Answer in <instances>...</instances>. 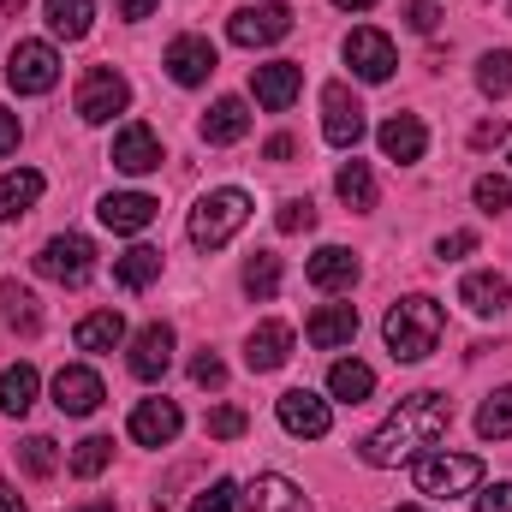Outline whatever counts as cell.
<instances>
[{"label":"cell","instance_id":"7a4b0ae2","mask_svg":"<svg viewBox=\"0 0 512 512\" xmlns=\"http://www.w3.org/2000/svg\"><path fill=\"white\" fill-rule=\"evenodd\" d=\"M382 334H387L393 364H423V358L441 346V334H447V310H441L429 292H411V298H399V304L387 310Z\"/></svg>","mask_w":512,"mask_h":512},{"label":"cell","instance_id":"e575fe53","mask_svg":"<svg viewBox=\"0 0 512 512\" xmlns=\"http://www.w3.org/2000/svg\"><path fill=\"white\" fill-rule=\"evenodd\" d=\"M245 292H251L256 304H268V298L280 292V256L274 251H256L251 262H245Z\"/></svg>","mask_w":512,"mask_h":512},{"label":"cell","instance_id":"836d02e7","mask_svg":"<svg viewBox=\"0 0 512 512\" xmlns=\"http://www.w3.org/2000/svg\"><path fill=\"white\" fill-rule=\"evenodd\" d=\"M477 435H483V441H507L512 435V382L495 387V393L483 399V411H477Z\"/></svg>","mask_w":512,"mask_h":512},{"label":"cell","instance_id":"d6986e66","mask_svg":"<svg viewBox=\"0 0 512 512\" xmlns=\"http://www.w3.org/2000/svg\"><path fill=\"white\" fill-rule=\"evenodd\" d=\"M352 334H358V310H352V304H322V310L304 322V340H310L316 352H340V346H352Z\"/></svg>","mask_w":512,"mask_h":512},{"label":"cell","instance_id":"d590c367","mask_svg":"<svg viewBox=\"0 0 512 512\" xmlns=\"http://www.w3.org/2000/svg\"><path fill=\"white\" fill-rule=\"evenodd\" d=\"M18 465H24V477H54L60 471V447L48 435H30V441H18Z\"/></svg>","mask_w":512,"mask_h":512},{"label":"cell","instance_id":"4dcf8cb0","mask_svg":"<svg viewBox=\"0 0 512 512\" xmlns=\"http://www.w3.org/2000/svg\"><path fill=\"white\" fill-rule=\"evenodd\" d=\"M334 191H340L346 209H376V173H370V161H346L334 173Z\"/></svg>","mask_w":512,"mask_h":512},{"label":"cell","instance_id":"2e32d148","mask_svg":"<svg viewBox=\"0 0 512 512\" xmlns=\"http://www.w3.org/2000/svg\"><path fill=\"white\" fill-rule=\"evenodd\" d=\"M102 399H108V387H102L96 370H84V364H66V370L54 376V405H60L66 417H90Z\"/></svg>","mask_w":512,"mask_h":512},{"label":"cell","instance_id":"681fc988","mask_svg":"<svg viewBox=\"0 0 512 512\" xmlns=\"http://www.w3.org/2000/svg\"><path fill=\"white\" fill-rule=\"evenodd\" d=\"M114 6H120V18H131V24H137V18H149L161 0H114Z\"/></svg>","mask_w":512,"mask_h":512},{"label":"cell","instance_id":"9f6ffc18","mask_svg":"<svg viewBox=\"0 0 512 512\" xmlns=\"http://www.w3.org/2000/svg\"><path fill=\"white\" fill-rule=\"evenodd\" d=\"M393 512H429V507H393Z\"/></svg>","mask_w":512,"mask_h":512},{"label":"cell","instance_id":"bcb514c9","mask_svg":"<svg viewBox=\"0 0 512 512\" xmlns=\"http://www.w3.org/2000/svg\"><path fill=\"white\" fill-rule=\"evenodd\" d=\"M477 512H512V483H495L477 495Z\"/></svg>","mask_w":512,"mask_h":512},{"label":"cell","instance_id":"277c9868","mask_svg":"<svg viewBox=\"0 0 512 512\" xmlns=\"http://www.w3.org/2000/svg\"><path fill=\"white\" fill-rule=\"evenodd\" d=\"M245 221H251V197H245L239 185H221V191H209V197L191 209V245H197V251H221Z\"/></svg>","mask_w":512,"mask_h":512},{"label":"cell","instance_id":"9c48e42d","mask_svg":"<svg viewBox=\"0 0 512 512\" xmlns=\"http://www.w3.org/2000/svg\"><path fill=\"white\" fill-rule=\"evenodd\" d=\"M280 429L286 435H298V441H322L328 429H334V411H328V399L322 393H310V387H292V393H280Z\"/></svg>","mask_w":512,"mask_h":512},{"label":"cell","instance_id":"f546056e","mask_svg":"<svg viewBox=\"0 0 512 512\" xmlns=\"http://www.w3.org/2000/svg\"><path fill=\"white\" fill-rule=\"evenodd\" d=\"M328 393H334V399H346V405H364V399L376 393V370H370V364H358V358H340V364L328 370Z\"/></svg>","mask_w":512,"mask_h":512},{"label":"cell","instance_id":"5b68a950","mask_svg":"<svg viewBox=\"0 0 512 512\" xmlns=\"http://www.w3.org/2000/svg\"><path fill=\"white\" fill-rule=\"evenodd\" d=\"M6 84H12L18 96H48V90L60 84V54H54V42H12V54H6Z\"/></svg>","mask_w":512,"mask_h":512},{"label":"cell","instance_id":"5bb4252c","mask_svg":"<svg viewBox=\"0 0 512 512\" xmlns=\"http://www.w3.org/2000/svg\"><path fill=\"white\" fill-rule=\"evenodd\" d=\"M131 441L137 447H173L179 441V429H185V417H179V405L173 399H137V411H131Z\"/></svg>","mask_w":512,"mask_h":512},{"label":"cell","instance_id":"ee69618b","mask_svg":"<svg viewBox=\"0 0 512 512\" xmlns=\"http://www.w3.org/2000/svg\"><path fill=\"white\" fill-rule=\"evenodd\" d=\"M191 382H197V387H221V382H227V364H221L215 352H197V364H191Z\"/></svg>","mask_w":512,"mask_h":512},{"label":"cell","instance_id":"f5cc1de1","mask_svg":"<svg viewBox=\"0 0 512 512\" xmlns=\"http://www.w3.org/2000/svg\"><path fill=\"white\" fill-rule=\"evenodd\" d=\"M334 6H340V12H370L376 0H334Z\"/></svg>","mask_w":512,"mask_h":512},{"label":"cell","instance_id":"d4e9b609","mask_svg":"<svg viewBox=\"0 0 512 512\" xmlns=\"http://www.w3.org/2000/svg\"><path fill=\"white\" fill-rule=\"evenodd\" d=\"M48 191V179L36 173V167H18V173H6L0 179V221H24L30 209H36V197Z\"/></svg>","mask_w":512,"mask_h":512},{"label":"cell","instance_id":"7c38bea8","mask_svg":"<svg viewBox=\"0 0 512 512\" xmlns=\"http://www.w3.org/2000/svg\"><path fill=\"white\" fill-rule=\"evenodd\" d=\"M346 66L364 78V84H387L393 78V66H399V54H393V36H382V30H352L346 36Z\"/></svg>","mask_w":512,"mask_h":512},{"label":"cell","instance_id":"4316f807","mask_svg":"<svg viewBox=\"0 0 512 512\" xmlns=\"http://www.w3.org/2000/svg\"><path fill=\"white\" fill-rule=\"evenodd\" d=\"M42 12H48V30L60 42H84L96 24V0H42Z\"/></svg>","mask_w":512,"mask_h":512},{"label":"cell","instance_id":"ac0fdd59","mask_svg":"<svg viewBox=\"0 0 512 512\" xmlns=\"http://www.w3.org/2000/svg\"><path fill=\"white\" fill-rule=\"evenodd\" d=\"M173 364V328L167 322H149L137 340H131V376L137 382H161Z\"/></svg>","mask_w":512,"mask_h":512},{"label":"cell","instance_id":"d6a6232c","mask_svg":"<svg viewBox=\"0 0 512 512\" xmlns=\"http://www.w3.org/2000/svg\"><path fill=\"white\" fill-rule=\"evenodd\" d=\"M36 370L30 364H12V370H0V411L6 417H24L30 405H36Z\"/></svg>","mask_w":512,"mask_h":512},{"label":"cell","instance_id":"7402d4cb","mask_svg":"<svg viewBox=\"0 0 512 512\" xmlns=\"http://www.w3.org/2000/svg\"><path fill=\"white\" fill-rule=\"evenodd\" d=\"M376 143H382L387 161H399V167H411V161H423V149H429V131L417 114H393L382 131H376Z\"/></svg>","mask_w":512,"mask_h":512},{"label":"cell","instance_id":"8d00e7d4","mask_svg":"<svg viewBox=\"0 0 512 512\" xmlns=\"http://www.w3.org/2000/svg\"><path fill=\"white\" fill-rule=\"evenodd\" d=\"M477 90H483V96H512V48L483 54V66H477Z\"/></svg>","mask_w":512,"mask_h":512},{"label":"cell","instance_id":"b9f144b4","mask_svg":"<svg viewBox=\"0 0 512 512\" xmlns=\"http://www.w3.org/2000/svg\"><path fill=\"white\" fill-rule=\"evenodd\" d=\"M233 507H239V483H227V477L209 483V489L191 501V512H233Z\"/></svg>","mask_w":512,"mask_h":512},{"label":"cell","instance_id":"f6af8a7d","mask_svg":"<svg viewBox=\"0 0 512 512\" xmlns=\"http://www.w3.org/2000/svg\"><path fill=\"white\" fill-rule=\"evenodd\" d=\"M435 251H441V262H459V256L477 251V233H447V239H441Z\"/></svg>","mask_w":512,"mask_h":512},{"label":"cell","instance_id":"44dd1931","mask_svg":"<svg viewBox=\"0 0 512 512\" xmlns=\"http://www.w3.org/2000/svg\"><path fill=\"white\" fill-rule=\"evenodd\" d=\"M459 304H465L471 316H501V310L512 304L507 274H495V268H477V274H465V280H459Z\"/></svg>","mask_w":512,"mask_h":512},{"label":"cell","instance_id":"4fadbf2b","mask_svg":"<svg viewBox=\"0 0 512 512\" xmlns=\"http://www.w3.org/2000/svg\"><path fill=\"white\" fill-rule=\"evenodd\" d=\"M304 90V66L298 60H268V66H251V96L268 108V114H286Z\"/></svg>","mask_w":512,"mask_h":512},{"label":"cell","instance_id":"74e56055","mask_svg":"<svg viewBox=\"0 0 512 512\" xmlns=\"http://www.w3.org/2000/svg\"><path fill=\"white\" fill-rule=\"evenodd\" d=\"M108 459H114V441L108 435H90V441H78V453H72V477H102L108 471Z\"/></svg>","mask_w":512,"mask_h":512},{"label":"cell","instance_id":"484cf974","mask_svg":"<svg viewBox=\"0 0 512 512\" xmlns=\"http://www.w3.org/2000/svg\"><path fill=\"white\" fill-rule=\"evenodd\" d=\"M251 131V108L245 96H221L209 114H203V143H239Z\"/></svg>","mask_w":512,"mask_h":512},{"label":"cell","instance_id":"11a10c76","mask_svg":"<svg viewBox=\"0 0 512 512\" xmlns=\"http://www.w3.org/2000/svg\"><path fill=\"white\" fill-rule=\"evenodd\" d=\"M0 12H24V0H0Z\"/></svg>","mask_w":512,"mask_h":512},{"label":"cell","instance_id":"60d3db41","mask_svg":"<svg viewBox=\"0 0 512 512\" xmlns=\"http://www.w3.org/2000/svg\"><path fill=\"white\" fill-rule=\"evenodd\" d=\"M274 227H280V233H310V227H316V203H310V197H292V203H280Z\"/></svg>","mask_w":512,"mask_h":512},{"label":"cell","instance_id":"ba28073f","mask_svg":"<svg viewBox=\"0 0 512 512\" xmlns=\"http://www.w3.org/2000/svg\"><path fill=\"white\" fill-rule=\"evenodd\" d=\"M227 36H233L239 48H268V42L292 36V6H286V0H262V6H239V12L227 18Z\"/></svg>","mask_w":512,"mask_h":512},{"label":"cell","instance_id":"f1b7e54d","mask_svg":"<svg viewBox=\"0 0 512 512\" xmlns=\"http://www.w3.org/2000/svg\"><path fill=\"white\" fill-rule=\"evenodd\" d=\"M114 280H120L126 292L155 286V280H161V251H155V245H131L126 256H114Z\"/></svg>","mask_w":512,"mask_h":512},{"label":"cell","instance_id":"ffe728a7","mask_svg":"<svg viewBox=\"0 0 512 512\" xmlns=\"http://www.w3.org/2000/svg\"><path fill=\"white\" fill-rule=\"evenodd\" d=\"M358 274H364V262L346 251V245H322V251L310 256V286L316 292H352Z\"/></svg>","mask_w":512,"mask_h":512},{"label":"cell","instance_id":"52a82bcc","mask_svg":"<svg viewBox=\"0 0 512 512\" xmlns=\"http://www.w3.org/2000/svg\"><path fill=\"white\" fill-rule=\"evenodd\" d=\"M36 274H48V280H60V286H84V280L96 274V245H90L84 233H60V239L42 245Z\"/></svg>","mask_w":512,"mask_h":512},{"label":"cell","instance_id":"db71d44e","mask_svg":"<svg viewBox=\"0 0 512 512\" xmlns=\"http://www.w3.org/2000/svg\"><path fill=\"white\" fill-rule=\"evenodd\" d=\"M72 512H120L114 501H90V507H72Z\"/></svg>","mask_w":512,"mask_h":512},{"label":"cell","instance_id":"603a6c76","mask_svg":"<svg viewBox=\"0 0 512 512\" xmlns=\"http://www.w3.org/2000/svg\"><path fill=\"white\" fill-rule=\"evenodd\" d=\"M292 358V328L286 322H256L251 340H245V364H251L256 376H268V370H280Z\"/></svg>","mask_w":512,"mask_h":512},{"label":"cell","instance_id":"cb8c5ba5","mask_svg":"<svg viewBox=\"0 0 512 512\" xmlns=\"http://www.w3.org/2000/svg\"><path fill=\"white\" fill-rule=\"evenodd\" d=\"M245 512H310L304 501V489L292 483V477H251V489H245Z\"/></svg>","mask_w":512,"mask_h":512},{"label":"cell","instance_id":"e0dca14e","mask_svg":"<svg viewBox=\"0 0 512 512\" xmlns=\"http://www.w3.org/2000/svg\"><path fill=\"white\" fill-rule=\"evenodd\" d=\"M114 167H120V173H131V179L155 173V167H161V137L143 126V120L120 126V137H114Z\"/></svg>","mask_w":512,"mask_h":512},{"label":"cell","instance_id":"f35d334b","mask_svg":"<svg viewBox=\"0 0 512 512\" xmlns=\"http://www.w3.org/2000/svg\"><path fill=\"white\" fill-rule=\"evenodd\" d=\"M471 197H477L483 215H501V209H512V179L507 173H483V179L471 185Z\"/></svg>","mask_w":512,"mask_h":512},{"label":"cell","instance_id":"6da1fadb","mask_svg":"<svg viewBox=\"0 0 512 512\" xmlns=\"http://www.w3.org/2000/svg\"><path fill=\"white\" fill-rule=\"evenodd\" d=\"M453 429V399L447 393H405L393 411H387L382 429H370L364 435V465H376V471H393V465H405V459H417V453H429L441 435Z\"/></svg>","mask_w":512,"mask_h":512},{"label":"cell","instance_id":"7bdbcfd3","mask_svg":"<svg viewBox=\"0 0 512 512\" xmlns=\"http://www.w3.org/2000/svg\"><path fill=\"white\" fill-rule=\"evenodd\" d=\"M435 24H441V6H435V0H405V30L429 36Z\"/></svg>","mask_w":512,"mask_h":512},{"label":"cell","instance_id":"ab89813d","mask_svg":"<svg viewBox=\"0 0 512 512\" xmlns=\"http://www.w3.org/2000/svg\"><path fill=\"white\" fill-rule=\"evenodd\" d=\"M203 429H209V435H215V441H239V435H245V429H251V417H245V411H239V405H215V411H209V423H203Z\"/></svg>","mask_w":512,"mask_h":512},{"label":"cell","instance_id":"9a60e30c","mask_svg":"<svg viewBox=\"0 0 512 512\" xmlns=\"http://www.w3.org/2000/svg\"><path fill=\"white\" fill-rule=\"evenodd\" d=\"M96 215H102V227H108V233H143V227H155L161 203H155L149 191H108Z\"/></svg>","mask_w":512,"mask_h":512},{"label":"cell","instance_id":"83f0119b","mask_svg":"<svg viewBox=\"0 0 512 512\" xmlns=\"http://www.w3.org/2000/svg\"><path fill=\"white\" fill-rule=\"evenodd\" d=\"M72 340H78V352H114V346L126 340V316H120V310H90Z\"/></svg>","mask_w":512,"mask_h":512},{"label":"cell","instance_id":"7dc6e473","mask_svg":"<svg viewBox=\"0 0 512 512\" xmlns=\"http://www.w3.org/2000/svg\"><path fill=\"white\" fill-rule=\"evenodd\" d=\"M495 143H507V120H483L471 131V149H495Z\"/></svg>","mask_w":512,"mask_h":512},{"label":"cell","instance_id":"3957f363","mask_svg":"<svg viewBox=\"0 0 512 512\" xmlns=\"http://www.w3.org/2000/svg\"><path fill=\"white\" fill-rule=\"evenodd\" d=\"M411 483L429 501H453V495H471L483 483V459L477 453H417L411 459Z\"/></svg>","mask_w":512,"mask_h":512},{"label":"cell","instance_id":"1f68e13d","mask_svg":"<svg viewBox=\"0 0 512 512\" xmlns=\"http://www.w3.org/2000/svg\"><path fill=\"white\" fill-rule=\"evenodd\" d=\"M0 322L18 328V334H36V328H42V310H36V298H30L18 280H0Z\"/></svg>","mask_w":512,"mask_h":512},{"label":"cell","instance_id":"c3c4849f","mask_svg":"<svg viewBox=\"0 0 512 512\" xmlns=\"http://www.w3.org/2000/svg\"><path fill=\"white\" fill-rule=\"evenodd\" d=\"M12 149H18V114H6V108H0V161H6Z\"/></svg>","mask_w":512,"mask_h":512},{"label":"cell","instance_id":"816d5d0a","mask_svg":"<svg viewBox=\"0 0 512 512\" xmlns=\"http://www.w3.org/2000/svg\"><path fill=\"white\" fill-rule=\"evenodd\" d=\"M0 512H24V501H18V495H12L6 483H0Z\"/></svg>","mask_w":512,"mask_h":512},{"label":"cell","instance_id":"8992f818","mask_svg":"<svg viewBox=\"0 0 512 512\" xmlns=\"http://www.w3.org/2000/svg\"><path fill=\"white\" fill-rule=\"evenodd\" d=\"M131 102V84L114 72V66H90L84 84H78V120L84 126H108L114 114H126Z\"/></svg>","mask_w":512,"mask_h":512},{"label":"cell","instance_id":"f907efd6","mask_svg":"<svg viewBox=\"0 0 512 512\" xmlns=\"http://www.w3.org/2000/svg\"><path fill=\"white\" fill-rule=\"evenodd\" d=\"M262 155H268V161H292V155H298V143H292V137H268V149H262Z\"/></svg>","mask_w":512,"mask_h":512},{"label":"cell","instance_id":"30bf717a","mask_svg":"<svg viewBox=\"0 0 512 512\" xmlns=\"http://www.w3.org/2000/svg\"><path fill=\"white\" fill-rule=\"evenodd\" d=\"M322 137L334 149H358L364 143V102L346 90V84H328L322 90Z\"/></svg>","mask_w":512,"mask_h":512},{"label":"cell","instance_id":"8fae6325","mask_svg":"<svg viewBox=\"0 0 512 512\" xmlns=\"http://www.w3.org/2000/svg\"><path fill=\"white\" fill-rule=\"evenodd\" d=\"M161 66H167V78H173V84L197 90V84H209V78H215V42H209V36H173V42H167V54H161Z\"/></svg>","mask_w":512,"mask_h":512}]
</instances>
